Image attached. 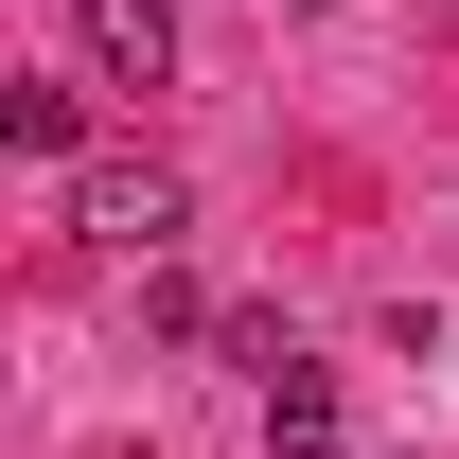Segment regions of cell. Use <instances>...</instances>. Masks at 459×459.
Returning a JSON list of instances; mask_svg holds the SVG:
<instances>
[{
  "mask_svg": "<svg viewBox=\"0 0 459 459\" xmlns=\"http://www.w3.org/2000/svg\"><path fill=\"white\" fill-rule=\"evenodd\" d=\"M71 230H89V247H142V265H160L177 230H195V195H177L160 160H89V177H71Z\"/></svg>",
  "mask_w": 459,
  "mask_h": 459,
  "instance_id": "cell-1",
  "label": "cell"
},
{
  "mask_svg": "<svg viewBox=\"0 0 459 459\" xmlns=\"http://www.w3.org/2000/svg\"><path fill=\"white\" fill-rule=\"evenodd\" d=\"M247 424H265V459H336V442H353L336 371H283V389H247Z\"/></svg>",
  "mask_w": 459,
  "mask_h": 459,
  "instance_id": "cell-4",
  "label": "cell"
},
{
  "mask_svg": "<svg viewBox=\"0 0 459 459\" xmlns=\"http://www.w3.org/2000/svg\"><path fill=\"white\" fill-rule=\"evenodd\" d=\"M71 54H89V89H160L177 71V0H71Z\"/></svg>",
  "mask_w": 459,
  "mask_h": 459,
  "instance_id": "cell-2",
  "label": "cell"
},
{
  "mask_svg": "<svg viewBox=\"0 0 459 459\" xmlns=\"http://www.w3.org/2000/svg\"><path fill=\"white\" fill-rule=\"evenodd\" d=\"M0 142H18V160H71V177H89V89H71V71H18V89H0Z\"/></svg>",
  "mask_w": 459,
  "mask_h": 459,
  "instance_id": "cell-3",
  "label": "cell"
},
{
  "mask_svg": "<svg viewBox=\"0 0 459 459\" xmlns=\"http://www.w3.org/2000/svg\"><path fill=\"white\" fill-rule=\"evenodd\" d=\"M142 336H177V353H230V300H212V283H177V265H142Z\"/></svg>",
  "mask_w": 459,
  "mask_h": 459,
  "instance_id": "cell-5",
  "label": "cell"
}]
</instances>
